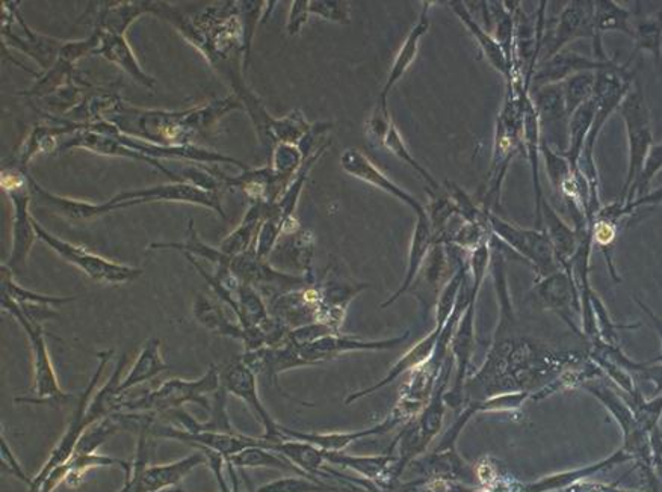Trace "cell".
I'll list each match as a JSON object with an SVG mask.
<instances>
[{
	"label": "cell",
	"instance_id": "1",
	"mask_svg": "<svg viewBox=\"0 0 662 492\" xmlns=\"http://www.w3.org/2000/svg\"><path fill=\"white\" fill-rule=\"evenodd\" d=\"M502 322L485 366L466 382L470 401L529 390L541 392L566 373L567 366H575L572 355L552 353L528 339H514L510 334L512 320Z\"/></svg>",
	"mask_w": 662,
	"mask_h": 492
},
{
	"label": "cell",
	"instance_id": "2",
	"mask_svg": "<svg viewBox=\"0 0 662 492\" xmlns=\"http://www.w3.org/2000/svg\"><path fill=\"white\" fill-rule=\"evenodd\" d=\"M454 367V357L450 355L445 366H443L442 373H440L433 396L415 419L407 421L406 428L400 432L399 439L389 448V452L399 456L400 476H403L413 460L420 458V455L430 446L431 441L442 431L448 405L446 393L450 390L448 386H450Z\"/></svg>",
	"mask_w": 662,
	"mask_h": 492
},
{
	"label": "cell",
	"instance_id": "3",
	"mask_svg": "<svg viewBox=\"0 0 662 492\" xmlns=\"http://www.w3.org/2000/svg\"><path fill=\"white\" fill-rule=\"evenodd\" d=\"M633 85L634 76L629 72L628 65H621L613 58L601 70L596 72L593 97L598 109H596L593 127H591L590 135H588L583 158L579 160V168H581L584 175H586L590 186H593V189H599V175L594 162L596 140H598V136L601 134L606 121L610 120V116L615 111H618L622 101L628 96Z\"/></svg>",
	"mask_w": 662,
	"mask_h": 492
},
{
	"label": "cell",
	"instance_id": "4",
	"mask_svg": "<svg viewBox=\"0 0 662 492\" xmlns=\"http://www.w3.org/2000/svg\"><path fill=\"white\" fill-rule=\"evenodd\" d=\"M236 108H240V101L229 99L181 113L136 111L139 119H135V123L144 138L154 140L156 146L174 147L177 143V147H188V140L197 134L198 128L210 126L225 112Z\"/></svg>",
	"mask_w": 662,
	"mask_h": 492
},
{
	"label": "cell",
	"instance_id": "5",
	"mask_svg": "<svg viewBox=\"0 0 662 492\" xmlns=\"http://www.w3.org/2000/svg\"><path fill=\"white\" fill-rule=\"evenodd\" d=\"M221 373L218 367L210 366L204 378L196 381L170 380L163 382L154 392L144 394L134 401H124L122 413L127 414H170L183 406L196 404L210 411L208 394L221 390Z\"/></svg>",
	"mask_w": 662,
	"mask_h": 492
},
{
	"label": "cell",
	"instance_id": "6",
	"mask_svg": "<svg viewBox=\"0 0 662 492\" xmlns=\"http://www.w3.org/2000/svg\"><path fill=\"white\" fill-rule=\"evenodd\" d=\"M2 308L8 315L13 316L29 339L30 350H33L34 367V397H15L17 404H68L73 401V394L65 393L58 382L54 373L52 358H50L48 343H46L45 331L40 323L29 322L22 315L21 308L7 296H2Z\"/></svg>",
	"mask_w": 662,
	"mask_h": 492
},
{
	"label": "cell",
	"instance_id": "7",
	"mask_svg": "<svg viewBox=\"0 0 662 492\" xmlns=\"http://www.w3.org/2000/svg\"><path fill=\"white\" fill-rule=\"evenodd\" d=\"M629 143V167L626 174L625 185L622 187L621 202L625 201L630 187L640 175L645 160L648 158L650 148L653 146L652 120L650 109L646 101L641 85L634 82L633 88L622 101L618 108Z\"/></svg>",
	"mask_w": 662,
	"mask_h": 492
},
{
	"label": "cell",
	"instance_id": "8",
	"mask_svg": "<svg viewBox=\"0 0 662 492\" xmlns=\"http://www.w3.org/2000/svg\"><path fill=\"white\" fill-rule=\"evenodd\" d=\"M35 230H37L38 239L45 242L62 260L81 269L95 283L117 286V284H126L138 280L144 273L143 269L115 263V261L105 259L99 254L89 251L85 246L73 245L70 242L62 241L60 237L49 233L37 221H35Z\"/></svg>",
	"mask_w": 662,
	"mask_h": 492
},
{
	"label": "cell",
	"instance_id": "9",
	"mask_svg": "<svg viewBox=\"0 0 662 492\" xmlns=\"http://www.w3.org/2000/svg\"><path fill=\"white\" fill-rule=\"evenodd\" d=\"M487 225L493 237L504 242L514 253L519 254L522 259L531 265L539 280L560 271L561 267L556 261L554 246L549 239L547 230L522 229L502 220L493 212L487 213Z\"/></svg>",
	"mask_w": 662,
	"mask_h": 492
},
{
	"label": "cell",
	"instance_id": "10",
	"mask_svg": "<svg viewBox=\"0 0 662 492\" xmlns=\"http://www.w3.org/2000/svg\"><path fill=\"white\" fill-rule=\"evenodd\" d=\"M2 187L14 207L13 246H11L10 259L5 265L11 271L17 272L19 269L25 267L34 242L38 239L35 220L29 212L33 193L27 183V174L21 170H14V168H3Z\"/></svg>",
	"mask_w": 662,
	"mask_h": 492
},
{
	"label": "cell",
	"instance_id": "11",
	"mask_svg": "<svg viewBox=\"0 0 662 492\" xmlns=\"http://www.w3.org/2000/svg\"><path fill=\"white\" fill-rule=\"evenodd\" d=\"M216 193L217 190L205 189V187L191 185V183L185 182L149 187V189L124 190V193L117 195L112 200L97 205L96 212L97 217H102V214L112 212V210L144 205V202L181 201L208 207V209L216 210L217 213L225 218L220 197Z\"/></svg>",
	"mask_w": 662,
	"mask_h": 492
},
{
	"label": "cell",
	"instance_id": "12",
	"mask_svg": "<svg viewBox=\"0 0 662 492\" xmlns=\"http://www.w3.org/2000/svg\"><path fill=\"white\" fill-rule=\"evenodd\" d=\"M142 435H139L138 452L134 463V475L136 476V492H166L170 488L179 485L191 471L206 464L204 453L198 451L176 463L159 464V466H147V435H149V419L143 421Z\"/></svg>",
	"mask_w": 662,
	"mask_h": 492
},
{
	"label": "cell",
	"instance_id": "13",
	"mask_svg": "<svg viewBox=\"0 0 662 492\" xmlns=\"http://www.w3.org/2000/svg\"><path fill=\"white\" fill-rule=\"evenodd\" d=\"M112 355H114V350H103V353L97 354L99 366H97L96 373L93 374L88 385L85 386L84 393L81 394L79 401L76 402L72 420L69 421L68 429L62 433L60 443H58L57 447L50 453L49 459L46 460L45 466L38 471V475L33 478V485L29 488L38 485V483L48 478L50 471H53L54 468L64 466V464H68L69 460L73 458V455H75L77 443H79L81 436L84 435V432L88 429L87 409L89 402L93 399L96 386L99 384L100 377H102L105 367H107Z\"/></svg>",
	"mask_w": 662,
	"mask_h": 492
},
{
	"label": "cell",
	"instance_id": "14",
	"mask_svg": "<svg viewBox=\"0 0 662 492\" xmlns=\"http://www.w3.org/2000/svg\"><path fill=\"white\" fill-rule=\"evenodd\" d=\"M221 385H223L225 392L233 394V396L243 401L252 409L256 419L263 425L265 433L262 439L267 443L272 444L286 440L282 432V426L275 423V420L272 419L270 413L265 408L262 401H260L255 370L250 366L245 365L243 358L240 357L229 362L224 372L221 373Z\"/></svg>",
	"mask_w": 662,
	"mask_h": 492
},
{
	"label": "cell",
	"instance_id": "15",
	"mask_svg": "<svg viewBox=\"0 0 662 492\" xmlns=\"http://www.w3.org/2000/svg\"><path fill=\"white\" fill-rule=\"evenodd\" d=\"M594 34V0L568 2L556 19L554 29L544 35L541 41L539 64L566 49L568 42L579 38L593 41Z\"/></svg>",
	"mask_w": 662,
	"mask_h": 492
},
{
	"label": "cell",
	"instance_id": "16",
	"mask_svg": "<svg viewBox=\"0 0 662 492\" xmlns=\"http://www.w3.org/2000/svg\"><path fill=\"white\" fill-rule=\"evenodd\" d=\"M539 116L541 140L556 153L566 156L568 148V116L563 84L547 85L529 91Z\"/></svg>",
	"mask_w": 662,
	"mask_h": 492
},
{
	"label": "cell",
	"instance_id": "17",
	"mask_svg": "<svg viewBox=\"0 0 662 492\" xmlns=\"http://www.w3.org/2000/svg\"><path fill=\"white\" fill-rule=\"evenodd\" d=\"M482 281L473 280L470 286L469 306L466 307L465 313L459 318L457 328H455L453 339H451V355L455 361V384L448 390L446 404L451 406L462 405L465 397V386L469 380V365L473 358L474 350V322H475V306H477L478 293H480Z\"/></svg>",
	"mask_w": 662,
	"mask_h": 492
},
{
	"label": "cell",
	"instance_id": "18",
	"mask_svg": "<svg viewBox=\"0 0 662 492\" xmlns=\"http://www.w3.org/2000/svg\"><path fill=\"white\" fill-rule=\"evenodd\" d=\"M410 337V331L403 335L389 340H364L353 337V335H342L341 333L327 335L306 346H297L299 358L303 366L319 365V362L330 361L346 353H357V350H391L403 345Z\"/></svg>",
	"mask_w": 662,
	"mask_h": 492
},
{
	"label": "cell",
	"instance_id": "19",
	"mask_svg": "<svg viewBox=\"0 0 662 492\" xmlns=\"http://www.w3.org/2000/svg\"><path fill=\"white\" fill-rule=\"evenodd\" d=\"M318 322L327 323L341 331L345 311L354 296L358 295L368 284H358L341 273L336 267H329L322 283L319 284Z\"/></svg>",
	"mask_w": 662,
	"mask_h": 492
},
{
	"label": "cell",
	"instance_id": "20",
	"mask_svg": "<svg viewBox=\"0 0 662 492\" xmlns=\"http://www.w3.org/2000/svg\"><path fill=\"white\" fill-rule=\"evenodd\" d=\"M327 464L348 468L361 479L368 480L381 492H388L399 485V456L388 452L380 456H354L345 452H324Z\"/></svg>",
	"mask_w": 662,
	"mask_h": 492
},
{
	"label": "cell",
	"instance_id": "21",
	"mask_svg": "<svg viewBox=\"0 0 662 492\" xmlns=\"http://www.w3.org/2000/svg\"><path fill=\"white\" fill-rule=\"evenodd\" d=\"M311 259H314V236L298 226L292 232L282 234L268 263L284 273H287V269L295 271L298 276L315 283Z\"/></svg>",
	"mask_w": 662,
	"mask_h": 492
},
{
	"label": "cell",
	"instance_id": "22",
	"mask_svg": "<svg viewBox=\"0 0 662 492\" xmlns=\"http://www.w3.org/2000/svg\"><path fill=\"white\" fill-rule=\"evenodd\" d=\"M609 61H598L594 57H586V54L575 52V50L566 47V49L555 53L554 57L537 65L529 91L535 88L547 87V85L563 84L568 77L578 73H596Z\"/></svg>",
	"mask_w": 662,
	"mask_h": 492
},
{
	"label": "cell",
	"instance_id": "23",
	"mask_svg": "<svg viewBox=\"0 0 662 492\" xmlns=\"http://www.w3.org/2000/svg\"><path fill=\"white\" fill-rule=\"evenodd\" d=\"M341 165L344 168L345 173L353 175L361 182L368 183V185L379 187L384 193L391 194L392 197L399 198L404 205L410 207L413 212L416 214L427 212L426 206L420 205L412 194L404 190L403 187L393 183L388 175L381 173L379 168L373 165L368 156L361 153L357 148H348L341 156Z\"/></svg>",
	"mask_w": 662,
	"mask_h": 492
},
{
	"label": "cell",
	"instance_id": "24",
	"mask_svg": "<svg viewBox=\"0 0 662 492\" xmlns=\"http://www.w3.org/2000/svg\"><path fill=\"white\" fill-rule=\"evenodd\" d=\"M536 291L544 308L554 311L568 327L578 331L574 322V311H581V300L574 280L566 271L560 269L547 279L539 280Z\"/></svg>",
	"mask_w": 662,
	"mask_h": 492
},
{
	"label": "cell",
	"instance_id": "25",
	"mask_svg": "<svg viewBox=\"0 0 662 492\" xmlns=\"http://www.w3.org/2000/svg\"><path fill=\"white\" fill-rule=\"evenodd\" d=\"M442 328L434 327V330L427 335L426 339L420 340L416 343L406 355H403L396 361V365L389 370L383 380L377 382L376 385L369 386V389L361 390V392L353 393L352 396L346 397L345 404L352 405L354 402L364 399L369 394L379 392L384 386L391 385L393 381L399 380L404 373H412L413 370L419 369L420 366L427 365L436 353L438 347L440 334H442Z\"/></svg>",
	"mask_w": 662,
	"mask_h": 492
},
{
	"label": "cell",
	"instance_id": "26",
	"mask_svg": "<svg viewBox=\"0 0 662 492\" xmlns=\"http://www.w3.org/2000/svg\"><path fill=\"white\" fill-rule=\"evenodd\" d=\"M399 425V421L393 419L391 414H389L381 423L372 426V428L361 429V431L309 433L294 431V429L284 428V426H282V432L284 439L306 441V443L314 444V446H317L324 452H345V448L352 446L356 441L364 440L366 436L383 435V433L392 431V429L396 428Z\"/></svg>",
	"mask_w": 662,
	"mask_h": 492
},
{
	"label": "cell",
	"instance_id": "27",
	"mask_svg": "<svg viewBox=\"0 0 662 492\" xmlns=\"http://www.w3.org/2000/svg\"><path fill=\"white\" fill-rule=\"evenodd\" d=\"M448 5L453 8L455 15H458L459 21L463 22V25L467 27V30L473 34L475 41L480 46L486 60L489 61V64L492 65L497 72H500L502 76L505 77L507 84H513V82L517 81L524 82L520 77H517L516 72H514V69L510 65L500 42L494 40L493 35L490 34L489 30H486L480 23L475 21L474 15L470 14L469 8H467V3L459 2L458 0V2L448 3Z\"/></svg>",
	"mask_w": 662,
	"mask_h": 492
},
{
	"label": "cell",
	"instance_id": "28",
	"mask_svg": "<svg viewBox=\"0 0 662 492\" xmlns=\"http://www.w3.org/2000/svg\"><path fill=\"white\" fill-rule=\"evenodd\" d=\"M434 245V233L433 225H431L430 218H428V213H419L416 214V224L415 232H413L410 253H408V265L406 276H404L403 284L399 291L393 293L391 298L385 300L381 308L391 307L393 303H396L401 298V296L406 295L415 280L418 279L420 269H422L424 263H426V259L428 254H430L431 248Z\"/></svg>",
	"mask_w": 662,
	"mask_h": 492
},
{
	"label": "cell",
	"instance_id": "29",
	"mask_svg": "<svg viewBox=\"0 0 662 492\" xmlns=\"http://www.w3.org/2000/svg\"><path fill=\"white\" fill-rule=\"evenodd\" d=\"M541 222H543V229L547 230L549 239L554 246L556 261H559L561 269L567 272L579 245L590 232L583 234L576 232L575 226L574 229L568 226L563 218L556 213L554 207L549 205L547 198L541 202Z\"/></svg>",
	"mask_w": 662,
	"mask_h": 492
},
{
	"label": "cell",
	"instance_id": "30",
	"mask_svg": "<svg viewBox=\"0 0 662 492\" xmlns=\"http://www.w3.org/2000/svg\"><path fill=\"white\" fill-rule=\"evenodd\" d=\"M622 33L634 38L633 13L613 0H596L594 2V40L593 57L598 61H609L603 49L602 37L605 33Z\"/></svg>",
	"mask_w": 662,
	"mask_h": 492
},
{
	"label": "cell",
	"instance_id": "31",
	"mask_svg": "<svg viewBox=\"0 0 662 492\" xmlns=\"http://www.w3.org/2000/svg\"><path fill=\"white\" fill-rule=\"evenodd\" d=\"M431 5H433L431 2L424 3L422 13H420L418 23L413 26L412 33L408 34L406 41L403 42L399 54H396L395 61H393L388 81H385L383 91L380 94L379 107L383 109H388L389 93H391L393 87L403 79L404 74L408 72V69L412 67L416 57H418L420 38L426 35L428 27H430V17H428V13H430Z\"/></svg>",
	"mask_w": 662,
	"mask_h": 492
},
{
	"label": "cell",
	"instance_id": "32",
	"mask_svg": "<svg viewBox=\"0 0 662 492\" xmlns=\"http://www.w3.org/2000/svg\"><path fill=\"white\" fill-rule=\"evenodd\" d=\"M446 244H434L427 256L426 263L420 269L418 279L415 280L408 292L418 296L420 303L426 306L433 304L436 307L440 292L446 284Z\"/></svg>",
	"mask_w": 662,
	"mask_h": 492
},
{
	"label": "cell",
	"instance_id": "33",
	"mask_svg": "<svg viewBox=\"0 0 662 492\" xmlns=\"http://www.w3.org/2000/svg\"><path fill=\"white\" fill-rule=\"evenodd\" d=\"M272 452H278L284 458L290 459L295 467L299 468L307 478L319 480L318 478H331L330 467L327 464L324 451L298 440H283L279 443H268Z\"/></svg>",
	"mask_w": 662,
	"mask_h": 492
},
{
	"label": "cell",
	"instance_id": "34",
	"mask_svg": "<svg viewBox=\"0 0 662 492\" xmlns=\"http://www.w3.org/2000/svg\"><path fill=\"white\" fill-rule=\"evenodd\" d=\"M194 313L213 333L224 335V337L241 340L244 343L245 353H255V350L262 349L260 343L252 334H248L241 323L230 322L223 308L212 303V300L205 298V296H200L197 299Z\"/></svg>",
	"mask_w": 662,
	"mask_h": 492
},
{
	"label": "cell",
	"instance_id": "35",
	"mask_svg": "<svg viewBox=\"0 0 662 492\" xmlns=\"http://www.w3.org/2000/svg\"><path fill=\"white\" fill-rule=\"evenodd\" d=\"M99 30V29H97ZM100 33V45L95 50V54H102L117 67L124 70L127 74L138 84L144 85L147 88H155L154 77L147 76L139 67L138 61H136L134 52H132L131 46L124 38L123 34L107 33V30H99Z\"/></svg>",
	"mask_w": 662,
	"mask_h": 492
},
{
	"label": "cell",
	"instance_id": "36",
	"mask_svg": "<svg viewBox=\"0 0 662 492\" xmlns=\"http://www.w3.org/2000/svg\"><path fill=\"white\" fill-rule=\"evenodd\" d=\"M170 366L167 365L166 359L161 355V342L158 339H150L149 342L144 345L142 353L138 358L135 359L134 366L128 370L126 377L123 378L119 385V393L124 401L126 394L134 390L135 386L144 384V382L154 380L166 370H169Z\"/></svg>",
	"mask_w": 662,
	"mask_h": 492
},
{
	"label": "cell",
	"instance_id": "37",
	"mask_svg": "<svg viewBox=\"0 0 662 492\" xmlns=\"http://www.w3.org/2000/svg\"><path fill=\"white\" fill-rule=\"evenodd\" d=\"M228 467L230 476L233 479V485H235V491L233 492H240L237 491V479L235 472H233V468H240V470H245V468H274V470L291 471L295 476H305L307 478L305 472L295 467L290 459L284 458L278 452H272L270 448L262 446L248 447L243 452L236 453V455H233L229 459Z\"/></svg>",
	"mask_w": 662,
	"mask_h": 492
},
{
	"label": "cell",
	"instance_id": "38",
	"mask_svg": "<svg viewBox=\"0 0 662 492\" xmlns=\"http://www.w3.org/2000/svg\"><path fill=\"white\" fill-rule=\"evenodd\" d=\"M267 209V205H253L248 209V212L245 213L241 225L221 242L218 249L225 254V256L237 257L255 248L257 233H259L260 226L263 224Z\"/></svg>",
	"mask_w": 662,
	"mask_h": 492
},
{
	"label": "cell",
	"instance_id": "39",
	"mask_svg": "<svg viewBox=\"0 0 662 492\" xmlns=\"http://www.w3.org/2000/svg\"><path fill=\"white\" fill-rule=\"evenodd\" d=\"M596 104L594 97H591L586 104L581 108L576 109L568 120V148L566 151V158L571 165L579 168V160L583 158L584 148H586L588 135H590L591 127H593V121L596 116Z\"/></svg>",
	"mask_w": 662,
	"mask_h": 492
},
{
	"label": "cell",
	"instance_id": "40",
	"mask_svg": "<svg viewBox=\"0 0 662 492\" xmlns=\"http://www.w3.org/2000/svg\"><path fill=\"white\" fill-rule=\"evenodd\" d=\"M634 40L636 49L630 54L628 64L637 53L646 52L653 58L658 70H662V8L655 14L638 17L634 23Z\"/></svg>",
	"mask_w": 662,
	"mask_h": 492
},
{
	"label": "cell",
	"instance_id": "41",
	"mask_svg": "<svg viewBox=\"0 0 662 492\" xmlns=\"http://www.w3.org/2000/svg\"><path fill=\"white\" fill-rule=\"evenodd\" d=\"M2 296H7L17 306H64L75 300V296H49L41 293L27 291L21 284L15 283L14 272L7 265H2Z\"/></svg>",
	"mask_w": 662,
	"mask_h": 492
},
{
	"label": "cell",
	"instance_id": "42",
	"mask_svg": "<svg viewBox=\"0 0 662 492\" xmlns=\"http://www.w3.org/2000/svg\"><path fill=\"white\" fill-rule=\"evenodd\" d=\"M99 467H120L126 476H131L132 468H134V466H131L126 460L99 455V453H91V455H73V458L68 463L69 475L64 483H68L69 487H77L79 485L82 478H84L89 470H95V468Z\"/></svg>",
	"mask_w": 662,
	"mask_h": 492
},
{
	"label": "cell",
	"instance_id": "43",
	"mask_svg": "<svg viewBox=\"0 0 662 492\" xmlns=\"http://www.w3.org/2000/svg\"><path fill=\"white\" fill-rule=\"evenodd\" d=\"M629 455H625L623 452L615 453L613 458L603 460V463L598 464V466H593L590 468H583V470L578 471H568L563 472V475L551 476V478H547L543 480H539V482L532 483L527 488L528 492H548L554 490H561V488H566L572 485V483L576 482L584 478V476L593 475V472L601 470V468L613 466V464L622 463V460L629 459Z\"/></svg>",
	"mask_w": 662,
	"mask_h": 492
},
{
	"label": "cell",
	"instance_id": "44",
	"mask_svg": "<svg viewBox=\"0 0 662 492\" xmlns=\"http://www.w3.org/2000/svg\"><path fill=\"white\" fill-rule=\"evenodd\" d=\"M381 147H384L385 150L391 151L393 156H396V158L403 160V162L406 163V165L410 167L412 170H415L416 173H418L420 177H422V180H426L428 189H442L443 186L440 185L438 180H436L433 175L428 173L426 168L420 165L418 160L413 158L410 151H408L406 143H404L403 136L400 135L399 128H396L395 124H392L391 128H389L388 135H385V138L383 140V146Z\"/></svg>",
	"mask_w": 662,
	"mask_h": 492
},
{
	"label": "cell",
	"instance_id": "45",
	"mask_svg": "<svg viewBox=\"0 0 662 492\" xmlns=\"http://www.w3.org/2000/svg\"><path fill=\"white\" fill-rule=\"evenodd\" d=\"M596 73H578L563 82L564 101L568 116L593 97Z\"/></svg>",
	"mask_w": 662,
	"mask_h": 492
},
{
	"label": "cell",
	"instance_id": "46",
	"mask_svg": "<svg viewBox=\"0 0 662 492\" xmlns=\"http://www.w3.org/2000/svg\"><path fill=\"white\" fill-rule=\"evenodd\" d=\"M662 170V143L653 144L650 148L648 158L645 160V165L636 183L630 187L628 195H626L625 201L622 205H629L637 198L645 197L650 193V185H652L653 179L660 174Z\"/></svg>",
	"mask_w": 662,
	"mask_h": 492
},
{
	"label": "cell",
	"instance_id": "47",
	"mask_svg": "<svg viewBox=\"0 0 662 492\" xmlns=\"http://www.w3.org/2000/svg\"><path fill=\"white\" fill-rule=\"evenodd\" d=\"M341 488L326 485L321 480L305 478V476H294V478H283L257 488L253 492H339Z\"/></svg>",
	"mask_w": 662,
	"mask_h": 492
},
{
	"label": "cell",
	"instance_id": "48",
	"mask_svg": "<svg viewBox=\"0 0 662 492\" xmlns=\"http://www.w3.org/2000/svg\"><path fill=\"white\" fill-rule=\"evenodd\" d=\"M309 13L341 25H348L352 21V5L341 0H314L309 2Z\"/></svg>",
	"mask_w": 662,
	"mask_h": 492
},
{
	"label": "cell",
	"instance_id": "49",
	"mask_svg": "<svg viewBox=\"0 0 662 492\" xmlns=\"http://www.w3.org/2000/svg\"><path fill=\"white\" fill-rule=\"evenodd\" d=\"M392 124L393 121L391 120V116H389L388 109L377 107L371 119L366 121V135H368V138L373 140V143L383 146L385 135H388Z\"/></svg>",
	"mask_w": 662,
	"mask_h": 492
},
{
	"label": "cell",
	"instance_id": "50",
	"mask_svg": "<svg viewBox=\"0 0 662 492\" xmlns=\"http://www.w3.org/2000/svg\"><path fill=\"white\" fill-rule=\"evenodd\" d=\"M2 464L3 468H7V471L10 475L15 476L22 482H25L26 485H33V479L27 478L25 470H23L21 463H19L17 458H15L13 451L8 446L5 436L2 433Z\"/></svg>",
	"mask_w": 662,
	"mask_h": 492
},
{
	"label": "cell",
	"instance_id": "51",
	"mask_svg": "<svg viewBox=\"0 0 662 492\" xmlns=\"http://www.w3.org/2000/svg\"><path fill=\"white\" fill-rule=\"evenodd\" d=\"M309 14V2L292 3L290 21H287V33H290L292 37H295V35L302 30Z\"/></svg>",
	"mask_w": 662,
	"mask_h": 492
},
{
	"label": "cell",
	"instance_id": "52",
	"mask_svg": "<svg viewBox=\"0 0 662 492\" xmlns=\"http://www.w3.org/2000/svg\"><path fill=\"white\" fill-rule=\"evenodd\" d=\"M637 306L645 311L646 315L649 316V319L652 320L653 327H655L657 333L660 334L661 343H662V320L658 319V316L653 313L652 310L646 304H642L640 299L636 298ZM662 359V358H661Z\"/></svg>",
	"mask_w": 662,
	"mask_h": 492
},
{
	"label": "cell",
	"instance_id": "53",
	"mask_svg": "<svg viewBox=\"0 0 662 492\" xmlns=\"http://www.w3.org/2000/svg\"><path fill=\"white\" fill-rule=\"evenodd\" d=\"M134 470V468H132ZM120 492H136V476L132 471L131 476H126V482H124L123 490Z\"/></svg>",
	"mask_w": 662,
	"mask_h": 492
},
{
	"label": "cell",
	"instance_id": "54",
	"mask_svg": "<svg viewBox=\"0 0 662 492\" xmlns=\"http://www.w3.org/2000/svg\"><path fill=\"white\" fill-rule=\"evenodd\" d=\"M373 492H381V491L379 490V491H373Z\"/></svg>",
	"mask_w": 662,
	"mask_h": 492
}]
</instances>
